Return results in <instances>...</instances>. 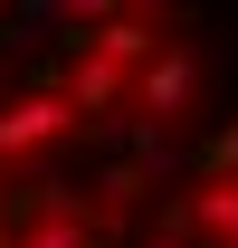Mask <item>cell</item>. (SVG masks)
<instances>
[{
	"label": "cell",
	"mask_w": 238,
	"mask_h": 248,
	"mask_svg": "<svg viewBox=\"0 0 238 248\" xmlns=\"http://www.w3.org/2000/svg\"><path fill=\"white\" fill-rule=\"evenodd\" d=\"M200 38L134 0H0V248H124L200 143Z\"/></svg>",
	"instance_id": "1"
},
{
	"label": "cell",
	"mask_w": 238,
	"mask_h": 248,
	"mask_svg": "<svg viewBox=\"0 0 238 248\" xmlns=\"http://www.w3.org/2000/svg\"><path fill=\"white\" fill-rule=\"evenodd\" d=\"M124 248H238V115L200 124V143L152 191V210L134 219Z\"/></svg>",
	"instance_id": "2"
}]
</instances>
